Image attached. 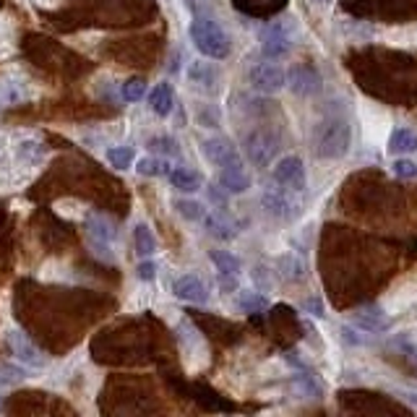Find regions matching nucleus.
<instances>
[{
  "instance_id": "nucleus-1",
  "label": "nucleus",
  "mask_w": 417,
  "mask_h": 417,
  "mask_svg": "<svg viewBox=\"0 0 417 417\" xmlns=\"http://www.w3.org/2000/svg\"><path fill=\"white\" fill-rule=\"evenodd\" d=\"M350 138H352V130H350L347 121H342V118H326L316 128V141H313L316 144L313 146L316 157H321V160H339V157H345L347 149H350Z\"/></svg>"
},
{
  "instance_id": "nucleus-2",
  "label": "nucleus",
  "mask_w": 417,
  "mask_h": 417,
  "mask_svg": "<svg viewBox=\"0 0 417 417\" xmlns=\"http://www.w3.org/2000/svg\"><path fill=\"white\" fill-rule=\"evenodd\" d=\"M191 40L201 55L211 57V60H222L230 52V37H227V32L222 29L219 21H214V18L208 16L193 18Z\"/></svg>"
},
{
  "instance_id": "nucleus-3",
  "label": "nucleus",
  "mask_w": 417,
  "mask_h": 417,
  "mask_svg": "<svg viewBox=\"0 0 417 417\" xmlns=\"http://www.w3.org/2000/svg\"><path fill=\"white\" fill-rule=\"evenodd\" d=\"M277 149H279V141H277V136L269 133V130H253V133L243 141L245 157H248L253 165H258V167L269 165V162L277 157Z\"/></svg>"
},
{
  "instance_id": "nucleus-4",
  "label": "nucleus",
  "mask_w": 417,
  "mask_h": 417,
  "mask_svg": "<svg viewBox=\"0 0 417 417\" xmlns=\"http://www.w3.org/2000/svg\"><path fill=\"white\" fill-rule=\"evenodd\" d=\"M292 45L295 42H292V34H289L284 21H277V24L266 26L264 32H261V52L269 60H279V57L289 55Z\"/></svg>"
},
{
  "instance_id": "nucleus-5",
  "label": "nucleus",
  "mask_w": 417,
  "mask_h": 417,
  "mask_svg": "<svg viewBox=\"0 0 417 417\" xmlns=\"http://www.w3.org/2000/svg\"><path fill=\"white\" fill-rule=\"evenodd\" d=\"M305 167L300 157H282L277 165H274V183L282 185L284 191L300 193L305 191Z\"/></svg>"
},
{
  "instance_id": "nucleus-6",
  "label": "nucleus",
  "mask_w": 417,
  "mask_h": 417,
  "mask_svg": "<svg viewBox=\"0 0 417 417\" xmlns=\"http://www.w3.org/2000/svg\"><path fill=\"white\" fill-rule=\"evenodd\" d=\"M250 81H253V89L274 94L287 84V71L279 63H258L250 68Z\"/></svg>"
},
{
  "instance_id": "nucleus-7",
  "label": "nucleus",
  "mask_w": 417,
  "mask_h": 417,
  "mask_svg": "<svg viewBox=\"0 0 417 417\" xmlns=\"http://www.w3.org/2000/svg\"><path fill=\"white\" fill-rule=\"evenodd\" d=\"M172 295H175L177 300H185V303L204 305L208 300V287L201 277H196V274H185V277L175 279V284H172Z\"/></svg>"
},
{
  "instance_id": "nucleus-8",
  "label": "nucleus",
  "mask_w": 417,
  "mask_h": 417,
  "mask_svg": "<svg viewBox=\"0 0 417 417\" xmlns=\"http://www.w3.org/2000/svg\"><path fill=\"white\" fill-rule=\"evenodd\" d=\"M201 149H204V157L217 167H227V165L240 162V154H238L230 138H208V141H204Z\"/></svg>"
},
{
  "instance_id": "nucleus-9",
  "label": "nucleus",
  "mask_w": 417,
  "mask_h": 417,
  "mask_svg": "<svg viewBox=\"0 0 417 417\" xmlns=\"http://www.w3.org/2000/svg\"><path fill=\"white\" fill-rule=\"evenodd\" d=\"M292 191H284V188H272V191L264 193V206L269 208V214L279 219H295L300 206H297V201L292 196H287Z\"/></svg>"
},
{
  "instance_id": "nucleus-10",
  "label": "nucleus",
  "mask_w": 417,
  "mask_h": 417,
  "mask_svg": "<svg viewBox=\"0 0 417 417\" xmlns=\"http://www.w3.org/2000/svg\"><path fill=\"white\" fill-rule=\"evenodd\" d=\"M9 347H11V352H13V357H16L18 362L29 365V368H42V365H45V357H42V352L32 345V342H29V339L24 337V334L13 331V334L9 337Z\"/></svg>"
},
{
  "instance_id": "nucleus-11",
  "label": "nucleus",
  "mask_w": 417,
  "mask_h": 417,
  "mask_svg": "<svg viewBox=\"0 0 417 417\" xmlns=\"http://www.w3.org/2000/svg\"><path fill=\"white\" fill-rule=\"evenodd\" d=\"M352 323L360 331H370V334H384L391 329V318L381 308H365V311L352 313Z\"/></svg>"
},
{
  "instance_id": "nucleus-12",
  "label": "nucleus",
  "mask_w": 417,
  "mask_h": 417,
  "mask_svg": "<svg viewBox=\"0 0 417 417\" xmlns=\"http://www.w3.org/2000/svg\"><path fill=\"white\" fill-rule=\"evenodd\" d=\"M219 185L230 193H245L250 188V177L243 167V162H235V165H227L219 172Z\"/></svg>"
},
{
  "instance_id": "nucleus-13",
  "label": "nucleus",
  "mask_w": 417,
  "mask_h": 417,
  "mask_svg": "<svg viewBox=\"0 0 417 417\" xmlns=\"http://www.w3.org/2000/svg\"><path fill=\"white\" fill-rule=\"evenodd\" d=\"M208 258H211L214 266H217L222 284H225V287H235V277H238V272H240V261H238L233 253H227V250H211Z\"/></svg>"
},
{
  "instance_id": "nucleus-14",
  "label": "nucleus",
  "mask_w": 417,
  "mask_h": 417,
  "mask_svg": "<svg viewBox=\"0 0 417 417\" xmlns=\"http://www.w3.org/2000/svg\"><path fill=\"white\" fill-rule=\"evenodd\" d=\"M149 107H152L154 115L160 118H167L175 107V94H172V87L169 84H157V87L149 91Z\"/></svg>"
},
{
  "instance_id": "nucleus-15",
  "label": "nucleus",
  "mask_w": 417,
  "mask_h": 417,
  "mask_svg": "<svg viewBox=\"0 0 417 417\" xmlns=\"http://www.w3.org/2000/svg\"><path fill=\"white\" fill-rule=\"evenodd\" d=\"M389 152L391 154H412L417 152V133L412 128H396L389 136Z\"/></svg>"
},
{
  "instance_id": "nucleus-16",
  "label": "nucleus",
  "mask_w": 417,
  "mask_h": 417,
  "mask_svg": "<svg viewBox=\"0 0 417 417\" xmlns=\"http://www.w3.org/2000/svg\"><path fill=\"white\" fill-rule=\"evenodd\" d=\"M113 227L107 225L104 219L94 217L89 222V238H91V245L96 248V253H104L110 250V240H113Z\"/></svg>"
},
{
  "instance_id": "nucleus-17",
  "label": "nucleus",
  "mask_w": 417,
  "mask_h": 417,
  "mask_svg": "<svg viewBox=\"0 0 417 417\" xmlns=\"http://www.w3.org/2000/svg\"><path fill=\"white\" fill-rule=\"evenodd\" d=\"M167 177H169V183H172V188H177V191H183V193H196L201 188V175L188 167L169 169Z\"/></svg>"
},
{
  "instance_id": "nucleus-18",
  "label": "nucleus",
  "mask_w": 417,
  "mask_h": 417,
  "mask_svg": "<svg viewBox=\"0 0 417 417\" xmlns=\"http://www.w3.org/2000/svg\"><path fill=\"white\" fill-rule=\"evenodd\" d=\"M292 91L295 94H313L316 89H318V76L311 71V68H303V65H297L295 71H292Z\"/></svg>"
},
{
  "instance_id": "nucleus-19",
  "label": "nucleus",
  "mask_w": 417,
  "mask_h": 417,
  "mask_svg": "<svg viewBox=\"0 0 417 417\" xmlns=\"http://www.w3.org/2000/svg\"><path fill=\"white\" fill-rule=\"evenodd\" d=\"M133 243H136V253L138 256H152L154 250H157V238H154L152 227L149 225H136V230H133Z\"/></svg>"
},
{
  "instance_id": "nucleus-20",
  "label": "nucleus",
  "mask_w": 417,
  "mask_h": 417,
  "mask_svg": "<svg viewBox=\"0 0 417 417\" xmlns=\"http://www.w3.org/2000/svg\"><path fill=\"white\" fill-rule=\"evenodd\" d=\"M133 160H136L133 146H113V149H107V162L115 169H128L133 165Z\"/></svg>"
},
{
  "instance_id": "nucleus-21",
  "label": "nucleus",
  "mask_w": 417,
  "mask_h": 417,
  "mask_svg": "<svg viewBox=\"0 0 417 417\" xmlns=\"http://www.w3.org/2000/svg\"><path fill=\"white\" fill-rule=\"evenodd\" d=\"M138 175L144 177H160V175H169V165L165 160H157V157H144V160L136 165Z\"/></svg>"
},
{
  "instance_id": "nucleus-22",
  "label": "nucleus",
  "mask_w": 417,
  "mask_h": 417,
  "mask_svg": "<svg viewBox=\"0 0 417 417\" xmlns=\"http://www.w3.org/2000/svg\"><path fill=\"white\" fill-rule=\"evenodd\" d=\"M206 225H208V233L222 238V240H230V238H235V233H238L233 222H227L222 214H211V217L206 219Z\"/></svg>"
},
{
  "instance_id": "nucleus-23",
  "label": "nucleus",
  "mask_w": 417,
  "mask_h": 417,
  "mask_svg": "<svg viewBox=\"0 0 417 417\" xmlns=\"http://www.w3.org/2000/svg\"><path fill=\"white\" fill-rule=\"evenodd\" d=\"M303 272H305V266L297 261V256L287 253V256L279 258V274L284 277V279L295 282V279H300V277H303Z\"/></svg>"
},
{
  "instance_id": "nucleus-24",
  "label": "nucleus",
  "mask_w": 417,
  "mask_h": 417,
  "mask_svg": "<svg viewBox=\"0 0 417 417\" xmlns=\"http://www.w3.org/2000/svg\"><path fill=\"white\" fill-rule=\"evenodd\" d=\"M238 305H240L245 313H261L269 308V300H266L264 295H258V292H240Z\"/></svg>"
},
{
  "instance_id": "nucleus-25",
  "label": "nucleus",
  "mask_w": 417,
  "mask_h": 417,
  "mask_svg": "<svg viewBox=\"0 0 417 417\" xmlns=\"http://www.w3.org/2000/svg\"><path fill=\"white\" fill-rule=\"evenodd\" d=\"M175 211L180 214L183 219H188V222H199V219H204V206H201L199 201H175Z\"/></svg>"
},
{
  "instance_id": "nucleus-26",
  "label": "nucleus",
  "mask_w": 417,
  "mask_h": 417,
  "mask_svg": "<svg viewBox=\"0 0 417 417\" xmlns=\"http://www.w3.org/2000/svg\"><path fill=\"white\" fill-rule=\"evenodd\" d=\"M121 94L126 102H138V99L146 94V84L141 79H128L126 84H123Z\"/></svg>"
},
{
  "instance_id": "nucleus-27",
  "label": "nucleus",
  "mask_w": 417,
  "mask_h": 417,
  "mask_svg": "<svg viewBox=\"0 0 417 417\" xmlns=\"http://www.w3.org/2000/svg\"><path fill=\"white\" fill-rule=\"evenodd\" d=\"M394 175L412 180V177H417V165L412 160H396L394 162Z\"/></svg>"
},
{
  "instance_id": "nucleus-28",
  "label": "nucleus",
  "mask_w": 417,
  "mask_h": 417,
  "mask_svg": "<svg viewBox=\"0 0 417 417\" xmlns=\"http://www.w3.org/2000/svg\"><path fill=\"white\" fill-rule=\"evenodd\" d=\"M149 149H154V152H162V154H177V144L172 141V138H152L149 141Z\"/></svg>"
},
{
  "instance_id": "nucleus-29",
  "label": "nucleus",
  "mask_w": 417,
  "mask_h": 417,
  "mask_svg": "<svg viewBox=\"0 0 417 417\" xmlns=\"http://www.w3.org/2000/svg\"><path fill=\"white\" fill-rule=\"evenodd\" d=\"M138 279H144V282H152L154 277H157V264L154 261H144V264H138Z\"/></svg>"
},
{
  "instance_id": "nucleus-30",
  "label": "nucleus",
  "mask_w": 417,
  "mask_h": 417,
  "mask_svg": "<svg viewBox=\"0 0 417 417\" xmlns=\"http://www.w3.org/2000/svg\"><path fill=\"white\" fill-rule=\"evenodd\" d=\"M305 308H308V313H311V316H318V318L323 316V300H321V297H316V295L308 297Z\"/></svg>"
},
{
  "instance_id": "nucleus-31",
  "label": "nucleus",
  "mask_w": 417,
  "mask_h": 417,
  "mask_svg": "<svg viewBox=\"0 0 417 417\" xmlns=\"http://www.w3.org/2000/svg\"><path fill=\"white\" fill-rule=\"evenodd\" d=\"M316 3H331V0H316Z\"/></svg>"
},
{
  "instance_id": "nucleus-32",
  "label": "nucleus",
  "mask_w": 417,
  "mask_h": 417,
  "mask_svg": "<svg viewBox=\"0 0 417 417\" xmlns=\"http://www.w3.org/2000/svg\"><path fill=\"white\" fill-rule=\"evenodd\" d=\"M0 409H3V396H0Z\"/></svg>"
}]
</instances>
